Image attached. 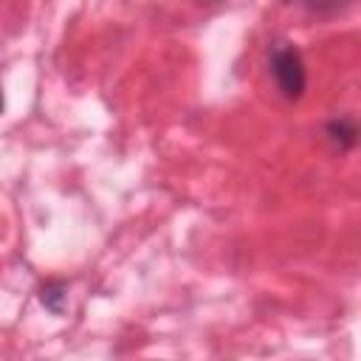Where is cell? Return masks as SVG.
I'll list each match as a JSON object with an SVG mask.
<instances>
[{"mask_svg": "<svg viewBox=\"0 0 361 361\" xmlns=\"http://www.w3.org/2000/svg\"><path fill=\"white\" fill-rule=\"evenodd\" d=\"M268 65L285 99H299L305 93V85H307L305 62H302V54L290 42H274L268 51Z\"/></svg>", "mask_w": 361, "mask_h": 361, "instance_id": "cell-1", "label": "cell"}, {"mask_svg": "<svg viewBox=\"0 0 361 361\" xmlns=\"http://www.w3.org/2000/svg\"><path fill=\"white\" fill-rule=\"evenodd\" d=\"M327 133H330L333 144H338L341 149L355 147V135H358V130H355V124H353L350 118H336V121H330Z\"/></svg>", "mask_w": 361, "mask_h": 361, "instance_id": "cell-2", "label": "cell"}, {"mask_svg": "<svg viewBox=\"0 0 361 361\" xmlns=\"http://www.w3.org/2000/svg\"><path fill=\"white\" fill-rule=\"evenodd\" d=\"M39 299H42V305H45L51 313H62V310H65V302H68V288H65V282H48V285L42 288Z\"/></svg>", "mask_w": 361, "mask_h": 361, "instance_id": "cell-3", "label": "cell"}, {"mask_svg": "<svg viewBox=\"0 0 361 361\" xmlns=\"http://www.w3.org/2000/svg\"><path fill=\"white\" fill-rule=\"evenodd\" d=\"M285 3H296V6H305L310 11H336L341 8L347 0H285Z\"/></svg>", "mask_w": 361, "mask_h": 361, "instance_id": "cell-4", "label": "cell"}, {"mask_svg": "<svg viewBox=\"0 0 361 361\" xmlns=\"http://www.w3.org/2000/svg\"><path fill=\"white\" fill-rule=\"evenodd\" d=\"M0 110H3V90H0Z\"/></svg>", "mask_w": 361, "mask_h": 361, "instance_id": "cell-5", "label": "cell"}, {"mask_svg": "<svg viewBox=\"0 0 361 361\" xmlns=\"http://www.w3.org/2000/svg\"><path fill=\"white\" fill-rule=\"evenodd\" d=\"M203 3H220V0H203Z\"/></svg>", "mask_w": 361, "mask_h": 361, "instance_id": "cell-6", "label": "cell"}]
</instances>
